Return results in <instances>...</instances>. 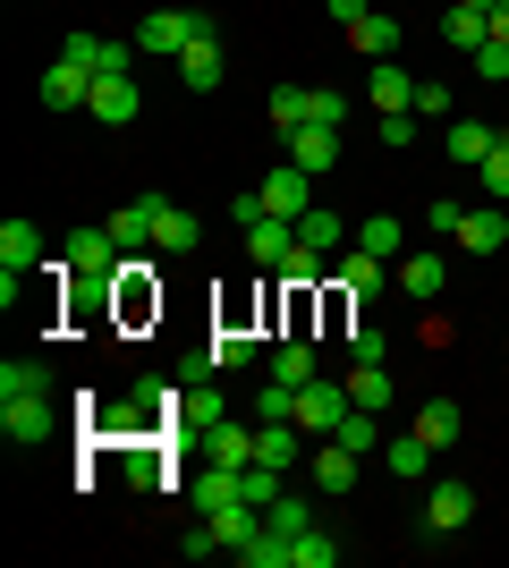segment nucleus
Here are the masks:
<instances>
[{
    "label": "nucleus",
    "instance_id": "obj_7",
    "mask_svg": "<svg viewBox=\"0 0 509 568\" xmlns=\"http://www.w3.org/2000/svg\"><path fill=\"white\" fill-rule=\"evenodd\" d=\"M332 281H339V297H348V306H374V297L390 288V263H383V255H365V246H357L348 263H332Z\"/></svg>",
    "mask_w": 509,
    "mask_h": 568
},
{
    "label": "nucleus",
    "instance_id": "obj_22",
    "mask_svg": "<svg viewBox=\"0 0 509 568\" xmlns=\"http://www.w3.org/2000/svg\"><path fill=\"white\" fill-rule=\"evenodd\" d=\"M441 144H450V162H485L492 144H501V128H485V119H450V128H441Z\"/></svg>",
    "mask_w": 509,
    "mask_h": 568
},
{
    "label": "nucleus",
    "instance_id": "obj_12",
    "mask_svg": "<svg viewBox=\"0 0 509 568\" xmlns=\"http://www.w3.org/2000/svg\"><path fill=\"white\" fill-rule=\"evenodd\" d=\"M357 467H365V458L348 450V442H323V450L306 458V475H315V493H357Z\"/></svg>",
    "mask_w": 509,
    "mask_h": 568
},
{
    "label": "nucleus",
    "instance_id": "obj_19",
    "mask_svg": "<svg viewBox=\"0 0 509 568\" xmlns=\"http://www.w3.org/2000/svg\"><path fill=\"white\" fill-rule=\"evenodd\" d=\"M230 500H246V467H213V458H204V475H195V509L213 518V509H230Z\"/></svg>",
    "mask_w": 509,
    "mask_h": 568
},
{
    "label": "nucleus",
    "instance_id": "obj_31",
    "mask_svg": "<svg viewBox=\"0 0 509 568\" xmlns=\"http://www.w3.org/2000/svg\"><path fill=\"white\" fill-rule=\"evenodd\" d=\"M264 526H272V535H289V544H297V535L315 526V500H306V493H281V500H272V509H264Z\"/></svg>",
    "mask_w": 509,
    "mask_h": 568
},
{
    "label": "nucleus",
    "instance_id": "obj_29",
    "mask_svg": "<svg viewBox=\"0 0 509 568\" xmlns=\"http://www.w3.org/2000/svg\"><path fill=\"white\" fill-rule=\"evenodd\" d=\"M357 246H365V255H383V263H399V255H408V230H399L390 213H374V221H357Z\"/></svg>",
    "mask_w": 509,
    "mask_h": 568
},
{
    "label": "nucleus",
    "instance_id": "obj_47",
    "mask_svg": "<svg viewBox=\"0 0 509 568\" xmlns=\"http://www.w3.org/2000/svg\"><path fill=\"white\" fill-rule=\"evenodd\" d=\"M323 9H332V18H339V26H357V18H365V9H374V0H323Z\"/></svg>",
    "mask_w": 509,
    "mask_h": 568
},
{
    "label": "nucleus",
    "instance_id": "obj_32",
    "mask_svg": "<svg viewBox=\"0 0 509 568\" xmlns=\"http://www.w3.org/2000/svg\"><path fill=\"white\" fill-rule=\"evenodd\" d=\"M272 382H289V390H297V382H315V348H306L297 332L272 348Z\"/></svg>",
    "mask_w": 509,
    "mask_h": 568
},
{
    "label": "nucleus",
    "instance_id": "obj_48",
    "mask_svg": "<svg viewBox=\"0 0 509 568\" xmlns=\"http://www.w3.org/2000/svg\"><path fill=\"white\" fill-rule=\"evenodd\" d=\"M485 18H492V34H501V43H509V0H492Z\"/></svg>",
    "mask_w": 509,
    "mask_h": 568
},
{
    "label": "nucleus",
    "instance_id": "obj_8",
    "mask_svg": "<svg viewBox=\"0 0 509 568\" xmlns=\"http://www.w3.org/2000/svg\"><path fill=\"white\" fill-rule=\"evenodd\" d=\"M34 94H43V111H85V102H94V69H77V60H51Z\"/></svg>",
    "mask_w": 509,
    "mask_h": 568
},
{
    "label": "nucleus",
    "instance_id": "obj_43",
    "mask_svg": "<svg viewBox=\"0 0 509 568\" xmlns=\"http://www.w3.org/2000/svg\"><path fill=\"white\" fill-rule=\"evenodd\" d=\"M348 356H357V365H383V356H390V332H365V323H357V332H348Z\"/></svg>",
    "mask_w": 509,
    "mask_h": 568
},
{
    "label": "nucleus",
    "instance_id": "obj_46",
    "mask_svg": "<svg viewBox=\"0 0 509 568\" xmlns=\"http://www.w3.org/2000/svg\"><path fill=\"white\" fill-rule=\"evenodd\" d=\"M315 119H323V128H339V119H348V102H339L332 85H315Z\"/></svg>",
    "mask_w": 509,
    "mask_h": 568
},
{
    "label": "nucleus",
    "instance_id": "obj_5",
    "mask_svg": "<svg viewBox=\"0 0 509 568\" xmlns=\"http://www.w3.org/2000/svg\"><path fill=\"white\" fill-rule=\"evenodd\" d=\"M467 518H476V484H467V475H441L434 493H425V535L441 544V535H459Z\"/></svg>",
    "mask_w": 509,
    "mask_h": 568
},
{
    "label": "nucleus",
    "instance_id": "obj_50",
    "mask_svg": "<svg viewBox=\"0 0 509 568\" xmlns=\"http://www.w3.org/2000/svg\"><path fill=\"white\" fill-rule=\"evenodd\" d=\"M501 144H509V128H501Z\"/></svg>",
    "mask_w": 509,
    "mask_h": 568
},
{
    "label": "nucleus",
    "instance_id": "obj_49",
    "mask_svg": "<svg viewBox=\"0 0 509 568\" xmlns=\"http://www.w3.org/2000/svg\"><path fill=\"white\" fill-rule=\"evenodd\" d=\"M467 9H492V0H467Z\"/></svg>",
    "mask_w": 509,
    "mask_h": 568
},
{
    "label": "nucleus",
    "instance_id": "obj_9",
    "mask_svg": "<svg viewBox=\"0 0 509 568\" xmlns=\"http://www.w3.org/2000/svg\"><path fill=\"white\" fill-rule=\"evenodd\" d=\"M289 246H297V221H281V213H264L255 230H246V263H255V272H281Z\"/></svg>",
    "mask_w": 509,
    "mask_h": 568
},
{
    "label": "nucleus",
    "instance_id": "obj_16",
    "mask_svg": "<svg viewBox=\"0 0 509 568\" xmlns=\"http://www.w3.org/2000/svg\"><path fill=\"white\" fill-rule=\"evenodd\" d=\"M255 458L281 467V475H297V467H306V433H297V425H255Z\"/></svg>",
    "mask_w": 509,
    "mask_h": 568
},
{
    "label": "nucleus",
    "instance_id": "obj_6",
    "mask_svg": "<svg viewBox=\"0 0 509 568\" xmlns=\"http://www.w3.org/2000/svg\"><path fill=\"white\" fill-rule=\"evenodd\" d=\"M255 195H264V213L297 221V213H315V170H297V162H281V170H272V179H264V187H255Z\"/></svg>",
    "mask_w": 509,
    "mask_h": 568
},
{
    "label": "nucleus",
    "instance_id": "obj_2",
    "mask_svg": "<svg viewBox=\"0 0 509 568\" xmlns=\"http://www.w3.org/2000/svg\"><path fill=\"white\" fill-rule=\"evenodd\" d=\"M120 237H111V230H102V221H94V230H77L69 237V272H77V281H85V297H102V288H111V281H120Z\"/></svg>",
    "mask_w": 509,
    "mask_h": 568
},
{
    "label": "nucleus",
    "instance_id": "obj_18",
    "mask_svg": "<svg viewBox=\"0 0 509 568\" xmlns=\"http://www.w3.org/2000/svg\"><path fill=\"white\" fill-rule=\"evenodd\" d=\"M459 433H467L459 399H425V407H416V442H425V450H450Z\"/></svg>",
    "mask_w": 509,
    "mask_h": 568
},
{
    "label": "nucleus",
    "instance_id": "obj_13",
    "mask_svg": "<svg viewBox=\"0 0 509 568\" xmlns=\"http://www.w3.org/2000/svg\"><path fill=\"white\" fill-rule=\"evenodd\" d=\"M501 246H509V213L501 204H476L459 221V255H501Z\"/></svg>",
    "mask_w": 509,
    "mask_h": 568
},
{
    "label": "nucleus",
    "instance_id": "obj_23",
    "mask_svg": "<svg viewBox=\"0 0 509 568\" xmlns=\"http://www.w3.org/2000/svg\"><path fill=\"white\" fill-rule=\"evenodd\" d=\"M416 85H425V77H408V69H390V60H374V85H365V94H374V111H416Z\"/></svg>",
    "mask_w": 509,
    "mask_h": 568
},
{
    "label": "nucleus",
    "instance_id": "obj_11",
    "mask_svg": "<svg viewBox=\"0 0 509 568\" xmlns=\"http://www.w3.org/2000/svg\"><path fill=\"white\" fill-rule=\"evenodd\" d=\"M204 458H213V467H255V416H221L213 433H204Z\"/></svg>",
    "mask_w": 509,
    "mask_h": 568
},
{
    "label": "nucleus",
    "instance_id": "obj_34",
    "mask_svg": "<svg viewBox=\"0 0 509 568\" xmlns=\"http://www.w3.org/2000/svg\"><path fill=\"white\" fill-rule=\"evenodd\" d=\"M332 560H339V535H323V526H306L289 544V568H332Z\"/></svg>",
    "mask_w": 509,
    "mask_h": 568
},
{
    "label": "nucleus",
    "instance_id": "obj_35",
    "mask_svg": "<svg viewBox=\"0 0 509 568\" xmlns=\"http://www.w3.org/2000/svg\"><path fill=\"white\" fill-rule=\"evenodd\" d=\"M281 281H289V288H315V281H332V255H315V246H289Z\"/></svg>",
    "mask_w": 509,
    "mask_h": 568
},
{
    "label": "nucleus",
    "instance_id": "obj_28",
    "mask_svg": "<svg viewBox=\"0 0 509 568\" xmlns=\"http://www.w3.org/2000/svg\"><path fill=\"white\" fill-rule=\"evenodd\" d=\"M0 272H43V237L26 230V221H9V230H0Z\"/></svg>",
    "mask_w": 509,
    "mask_h": 568
},
{
    "label": "nucleus",
    "instance_id": "obj_1",
    "mask_svg": "<svg viewBox=\"0 0 509 568\" xmlns=\"http://www.w3.org/2000/svg\"><path fill=\"white\" fill-rule=\"evenodd\" d=\"M348 407H357V399H348V382H323V374H315V382H297V399H289V425H297V433H315V442H332Z\"/></svg>",
    "mask_w": 509,
    "mask_h": 568
},
{
    "label": "nucleus",
    "instance_id": "obj_41",
    "mask_svg": "<svg viewBox=\"0 0 509 568\" xmlns=\"http://www.w3.org/2000/svg\"><path fill=\"white\" fill-rule=\"evenodd\" d=\"M390 467H399V475H425V458H434V450H425V442H416V433H399V442H390Z\"/></svg>",
    "mask_w": 509,
    "mask_h": 568
},
{
    "label": "nucleus",
    "instance_id": "obj_37",
    "mask_svg": "<svg viewBox=\"0 0 509 568\" xmlns=\"http://www.w3.org/2000/svg\"><path fill=\"white\" fill-rule=\"evenodd\" d=\"M238 560H246V568H289V535H272V526H264V535H255Z\"/></svg>",
    "mask_w": 509,
    "mask_h": 568
},
{
    "label": "nucleus",
    "instance_id": "obj_40",
    "mask_svg": "<svg viewBox=\"0 0 509 568\" xmlns=\"http://www.w3.org/2000/svg\"><path fill=\"white\" fill-rule=\"evenodd\" d=\"M476 77H485V85H509V43H501V34H485V51H476Z\"/></svg>",
    "mask_w": 509,
    "mask_h": 568
},
{
    "label": "nucleus",
    "instance_id": "obj_36",
    "mask_svg": "<svg viewBox=\"0 0 509 568\" xmlns=\"http://www.w3.org/2000/svg\"><path fill=\"white\" fill-rule=\"evenodd\" d=\"M348 399L357 407H390V365H357V374H348Z\"/></svg>",
    "mask_w": 509,
    "mask_h": 568
},
{
    "label": "nucleus",
    "instance_id": "obj_3",
    "mask_svg": "<svg viewBox=\"0 0 509 568\" xmlns=\"http://www.w3.org/2000/svg\"><path fill=\"white\" fill-rule=\"evenodd\" d=\"M195 34H213V18H195V9H153V18L136 26V51H145V60H179Z\"/></svg>",
    "mask_w": 509,
    "mask_h": 568
},
{
    "label": "nucleus",
    "instance_id": "obj_27",
    "mask_svg": "<svg viewBox=\"0 0 509 568\" xmlns=\"http://www.w3.org/2000/svg\"><path fill=\"white\" fill-rule=\"evenodd\" d=\"M0 399H51V374L34 356H9V365H0Z\"/></svg>",
    "mask_w": 509,
    "mask_h": 568
},
{
    "label": "nucleus",
    "instance_id": "obj_44",
    "mask_svg": "<svg viewBox=\"0 0 509 568\" xmlns=\"http://www.w3.org/2000/svg\"><path fill=\"white\" fill-rule=\"evenodd\" d=\"M416 119H450V85H441V77L416 85Z\"/></svg>",
    "mask_w": 509,
    "mask_h": 568
},
{
    "label": "nucleus",
    "instance_id": "obj_45",
    "mask_svg": "<svg viewBox=\"0 0 509 568\" xmlns=\"http://www.w3.org/2000/svg\"><path fill=\"white\" fill-rule=\"evenodd\" d=\"M459 221H467V204H425V230H441V237H459Z\"/></svg>",
    "mask_w": 509,
    "mask_h": 568
},
{
    "label": "nucleus",
    "instance_id": "obj_26",
    "mask_svg": "<svg viewBox=\"0 0 509 568\" xmlns=\"http://www.w3.org/2000/svg\"><path fill=\"white\" fill-rule=\"evenodd\" d=\"M0 433H9V442H43L51 433V399H0Z\"/></svg>",
    "mask_w": 509,
    "mask_h": 568
},
{
    "label": "nucleus",
    "instance_id": "obj_42",
    "mask_svg": "<svg viewBox=\"0 0 509 568\" xmlns=\"http://www.w3.org/2000/svg\"><path fill=\"white\" fill-rule=\"evenodd\" d=\"M374 136H383V144H416V136H425V119H416V111H383Z\"/></svg>",
    "mask_w": 509,
    "mask_h": 568
},
{
    "label": "nucleus",
    "instance_id": "obj_15",
    "mask_svg": "<svg viewBox=\"0 0 509 568\" xmlns=\"http://www.w3.org/2000/svg\"><path fill=\"white\" fill-rule=\"evenodd\" d=\"M221 416H230V399H221V390H213V374H187V390H179V425L213 433Z\"/></svg>",
    "mask_w": 509,
    "mask_h": 568
},
{
    "label": "nucleus",
    "instance_id": "obj_4",
    "mask_svg": "<svg viewBox=\"0 0 509 568\" xmlns=\"http://www.w3.org/2000/svg\"><path fill=\"white\" fill-rule=\"evenodd\" d=\"M390 281L408 288L416 306H441V288H450V255H434V246H408V255L390 263Z\"/></svg>",
    "mask_w": 509,
    "mask_h": 568
},
{
    "label": "nucleus",
    "instance_id": "obj_17",
    "mask_svg": "<svg viewBox=\"0 0 509 568\" xmlns=\"http://www.w3.org/2000/svg\"><path fill=\"white\" fill-rule=\"evenodd\" d=\"M485 34H492L485 9H467V0H450V9H441V43H450V51H467V60H476V51H485Z\"/></svg>",
    "mask_w": 509,
    "mask_h": 568
},
{
    "label": "nucleus",
    "instance_id": "obj_10",
    "mask_svg": "<svg viewBox=\"0 0 509 568\" xmlns=\"http://www.w3.org/2000/svg\"><path fill=\"white\" fill-rule=\"evenodd\" d=\"M85 111L102 119V128H128L136 119V69H111V77H94V102Z\"/></svg>",
    "mask_w": 509,
    "mask_h": 568
},
{
    "label": "nucleus",
    "instance_id": "obj_21",
    "mask_svg": "<svg viewBox=\"0 0 509 568\" xmlns=\"http://www.w3.org/2000/svg\"><path fill=\"white\" fill-rule=\"evenodd\" d=\"M153 221H162V195H136V204H120L102 230L120 237V255H128V246H145V237H153Z\"/></svg>",
    "mask_w": 509,
    "mask_h": 568
},
{
    "label": "nucleus",
    "instance_id": "obj_14",
    "mask_svg": "<svg viewBox=\"0 0 509 568\" xmlns=\"http://www.w3.org/2000/svg\"><path fill=\"white\" fill-rule=\"evenodd\" d=\"M289 162H297V170H315V179H323V170L339 162V128H323V119L289 128Z\"/></svg>",
    "mask_w": 509,
    "mask_h": 568
},
{
    "label": "nucleus",
    "instance_id": "obj_24",
    "mask_svg": "<svg viewBox=\"0 0 509 568\" xmlns=\"http://www.w3.org/2000/svg\"><path fill=\"white\" fill-rule=\"evenodd\" d=\"M348 43H357L365 60H390V51H399V18H390V9H365V18L348 26Z\"/></svg>",
    "mask_w": 509,
    "mask_h": 568
},
{
    "label": "nucleus",
    "instance_id": "obj_25",
    "mask_svg": "<svg viewBox=\"0 0 509 568\" xmlns=\"http://www.w3.org/2000/svg\"><path fill=\"white\" fill-rule=\"evenodd\" d=\"M153 246H162V255H195V246H204V221L179 213V204H162V221H153Z\"/></svg>",
    "mask_w": 509,
    "mask_h": 568
},
{
    "label": "nucleus",
    "instance_id": "obj_20",
    "mask_svg": "<svg viewBox=\"0 0 509 568\" xmlns=\"http://www.w3.org/2000/svg\"><path fill=\"white\" fill-rule=\"evenodd\" d=\"M179 77H187V94H213L221 85V34H195V43L179 51Z\"/></svg>",
    "mask_w": 509,
    "mask_h": 568
},
{
    "label": "nucleus",
    "instance_id": "obj_38",
    "mask_svg": "<svg viewBox=\"0 0 509 568\" xmlns=\"http://www.w3.org/2000/svg\"><path fill=\"white\" fill-rule=\"evenodd\" d=\"M246 356H255V339H246V332H221L213 348H204V365H213V374H230V365H246Z\"/></svg>",
    "mask_w": 509,
    "mask_h": 568
},
{
    "label": "nucleus",
    "instance_id": "obj_39",
    "mask_svg": "<svg viewBox=\"0 0 509 568\" xmlns=\"http://www.w3.org/2000/svg\"><path fill=\"white\" fill-rule=\"evenodd\" d=\"M476 179H485V195H492V204H509V144H492L485 162H476Z\"/></svg>",
    "mask_w": 509,
    "mask_h": 568
},
{
    "label": "nucleus",
    "instance_id": "obj_33",
    "mask_svg": "<svg viewBox=\"0 0 509 568\" xmlns=\"http://www.w3.org/2000/svg\"><path fill=\"white\" fill-rule=\"evenodd\" d=\"M306 119H315V85H281V94H272V128H281V136L306 128Z\"/></svg>",
    "mask_w": 509,
    "mask_h": 568
},
{
    "label": "nucleus",
    "instance_id": "obj_30",
    "mask_svg": "<svg viewBox=\"0 0 509 568\" xmlns=\"http://www.w3.org/2000/svg\"><path fill=\"white\" fill-rule=\"evenodd\" d=\"M339 237H348V221H339V213H323V204H315V213H297V246H315V255H339Z\"/></svg>",
    "mask_w": 509,
    "mask_h": 568
}]
</instances>
